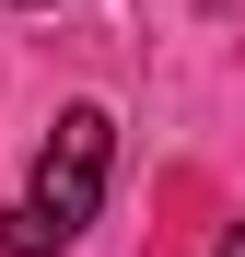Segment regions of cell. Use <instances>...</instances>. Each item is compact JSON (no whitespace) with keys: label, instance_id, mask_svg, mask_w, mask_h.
Listing matches in <instances>:
<instances>
[{"label":"cell","instance_id":"3957f363","mask_svg":"<svg viewBox=\"0 0 245 257\" xmlns=\"http://www.w3.org/2000/svg\"><path fill=\"white\" fill-rule=\"evenodd\" d=\"M24 12H35V0H24Z\"/></svg>","mask_w":245,"mask_h":257},{"label":"cell","instance_id":"7a4b0ae2","mask_svg":"<svg viewBox=\"0 0 245 257\" xmlns=\"http://www.w3.org/2000/svg\"><path fill=\"white\" fill-rule=\"evenodd\" d=\"M210 257H245V222H222V245H210Z\"/></svg>","mask_w":245,"mask_h":257},{"label":"cell","instance_id":"6da1fadb","mask_svg":"<svg viewBox=\"0 0 245 257\" xmlns=\"http://www.w3.org/2000/svg\"><path fill=\"white\" fill-rule=\"evenodd\" d=\"M105 176H117V117L105 105H59L47 152H35V187L0 210V257H59L105 210Z\"/></svg>","mask_w":245,"mask_h":257}]
</instances>
